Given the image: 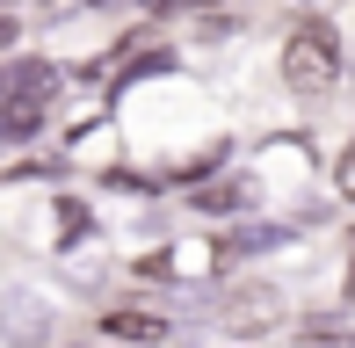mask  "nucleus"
<instances>
[{"label":"nucleus","instance_id":"1","mask_svg":"<svg viewBox=\"0 0 355 348\" xmlns=\"http://www.w3.org/2000/svg\"><path fill=\"white\" fill-rule=\"evenodd\" d=\"M283 87L304 94V102L341 87V37H334L327 22H297L283 37Z\"/></svg>","mask_w":355,"mask_h":348},{"label":"nucleus","instance_id":"2","mask_svg":"<svg viewBox=\"0 0 355 348\" xmlns=\"http://www.w3.org/2000/svg\"><path fill=\"white\" fill-rule=\"evenodd\" d=\"M283 320H290V305H283V290H268V283L225 290V305H218V327H225L232 341H261V334H283Z\"/></svg>","mask_w":355,"mask_h":348},{"label":"nucleus","instance_id":"3","mask_svg":"<svg viewBox=\"0 0 355 348\" xmlns=\"http://www.w3.org/2000/svg\"><path fill=\"white\" fill-rule=\"evenodd\" d=\"M51 87L58 80H29V87H15L8 102H0V146H29V138L44 131V116H51Z\"/></svg>","mask_w":355,"mask_h":348},{"label":"nucleus","instance_id":"4","mask_svg":"<svg viewBox=\"0 0 355 348\" xmlns=\"http://www.w3.org/2000/svg\"><path fill=\"white\" fill-rule=\"evenodd\" d=\"M109 341H167V320L159 312H102Z\"/></svg>","mask_w":355,"mask_h":348},{"label":"nucleus","instance_id":"5","mask_svg":"<svg viewBox=\"0 0 355 348\" xmlns=\"http://www.w3.org/2000/svg\"><path fill=\"white\" fill-rule=\"evenodd\" d=\"M304 348H355V334L334 327V320H312V327H304Z\"/></svg>","mask_w":355,"mask_h":348},{"label":"nucleus","instance_id":"6","mask_svg":"<svg viewBox=\"0 0 355 348\" xmlns=\"http://www.w3.org/2000/svg\"><path fill=\"white\" fill-rule=\"evenodd\" d=\"M334 189H341V196L355 203V138L341 146V160H334Z\"/></svg>","mask_w":355,"mask_h":348},{"label":"nucleus","instance_id":"7","mask_svg":"<svg viewBox=\"0 0 355 348\" xmlns=\"http://www.w3.org/2000/svg\"><path fill=\"white\" fill-rule=\"evenodd\" d=\"M138 8H145V15H182L189 0H138Z\"/></svg>","mask_w":355,"mask_h":348},{"label":"nucleus","instance_id":"8","mask_svg":"<svg viewBox=\"0 0 355 348\" xmlns=\"http://www.w3.org/2000/svg\"><path fill=\"white\" fill-rule=\"evenodd\" d=\"M8 44H15V22H0V51H8Z\"/></svg>","mask_w":355,"mask_h":348},{"label":"nucleus","instance_id":"9","mask_svg":"<svg viewBox=\"0 0 355 348\" xmlns=\"http://www.w3.org/2000/svg\"><path fill=\"white\" fill-rule=\"evenodd\" d=\"M348 297H355V254H348Z\"/></svg>","mask_w":355,"mask_h":348},{"label":"nucleus","instance_id":"10","mask_svg":"<svg viewBox=\"0 0 355 348\" xmlns=\"http://www.w3.org/2000/svg\"><path fill=\"white\" fill-rule=\"evenodd\" d=\"M87 8H109V0H87Z\"/></svg>","mask_w":355,"mask_h":348}]
</instances>
